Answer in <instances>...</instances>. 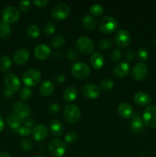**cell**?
I'll return each mask as SVG.
<instances>
[{"mask_svg":"<svg viewBox=\"0 0 156 157\" xmlns=\"http://www.w3.org/2000/svg\"><path fill=\"white\" fill-rule=\"evenodd\" d=\"M134 101L137 104L141 106H146L150 104L151 99L148 94L144 92H138L135 94Z\"/></svg>","mask_w":156,"mask_h":157,"instance_id":"cell-24","label":"cell"},{"mask_svg":"<svg viewBox=\"0 0 156 157\" xmlns=\"http://www.w3.org/2000/svg\"><path fill=\"white\" fill-rule=\"evenodd\" d=\"M65 140L67 143H74L78 139V134L74 131H70L65 136Z\"/></svg>","mask_w":156,"mask_h":157,"instance_id":"cell-38","label":"cell"},{"mask_svg":"<svg viewBox=\"0 0 156 157\" xmlns=\"http://www.w3.org/2000/svg\"><path fill=\"white\" fill-rule=\"evenodd\" d=\"M6 123L9 125V127H11L12 130H18L21 127V119L18 115L15 114V113H12V114H9L7 116Z\"/></svg>","mask_w":156,"mask_h":157,"instance_id":"cell-21","label":"cell"},{"mask_svg":"<svg viewBox=\"0 0 156 157\" xmlns=\"http://www.w3.org/2000/svg\"><path fill=\"white\" fill-rule=\"evenodd\" d=\"M118 27V22L113 16H104L99 22V30L103 33H112Z\"/></svg>","mask_w":156,"mask_h":157,"instance_id":"cell-4","label":"cell"},{"mask_svg":"<svg viewBox=\"0 0 156 157\" xmlns=\"http://www.w3.org/2000/svg\"><path fill=\"white\" fill-rule=\"evenodd\" d=\"M82 92L88 99H96L100 94V89L94 84H87L83 87Z\"/></svg>","mask_w":156,"mask_h":157,"instance_id":"cell-13","label":"cell"},{"mask_svg":"<svg viewBox=\"0 0 156 157\" xmlns=\"http://www.w3.org/2000/svg\"><path fill=\"white\" fill-rule=\"evenodd\" d=\"M138 58L142 61H145L148 58V53L146 49L139 48L137 52Z\"/></svg>","mask_w":156,"mask_h":157,"instance_id":"cell-39","label":"cell"},{"mask_svg":"<svg viewBox=\"0 0 156 157\" xmlns=\"http://www.w3.org/2000/svg\"><path fill=\"white\" fill-rule=\"evenodd\" d=\"M144 124L148 127H156V107L149 106L146 107L143 113Z\"/></svg>","mask_w":156,"mask_h":157,"instance_id":"cell-8","label":"cell"},{"mask_svg":"<svg viewBox=\"0 0 156 157\" xmlns=\"http://www.w3.org/2000/svg\"><path fill=\"white\" fill-rule=\"evenodd\" d=\"M4 83L6 88L12 92L17 91L21 86L19 78L13 73H9L5 76Z\"/></svg>","mask_w":156,"mask_h":157,"instance_id":"cell-10","label":"cell"},{"mask_svg":"<svg viewBox=\"0 0 156 157\" xmlns=\"http://www.w3.org/2000/svg\"><path fill=\"white\" fill-rule=\"evenodd\" d=\"M27 34L32 38H36L40 35V29L36 25H31L27 29Z\"/></svg>","mask_w":156,"mask_h":157,"instance_id":"cell-31","label":"cell"},{"mask_svg":"<svg viewBox=\"0 0 156 157\" xmlns=\"http://www.w3.org/2000/svg\"><path fill=\"white\" fill-rule=\"evenodd\" d=\"M19 95L21 99L26 101V100L29 99L32 95V90L29 87H24L21 90Z\"/></svg>","mask_w":156,"mask_h":157,"instance_id":"cell-35","label":"cell"},{"mask_svg":"<svg viewBox=\"0 0 156 157\" xmlns=\"http://www.w3.org/2000/svg\"><path fill=\"white\" fill-rule=\"evenodd\" d=\"M71 73L76 78L84 79L90 75V68L85 63L76 62L72 65Z\"/></svg>","mask_w":156,"mask_h":157,"instance_id":"cell-6","label":"cell"},{"mask_svg":"<svg viewBox=\"0 0 156 157\" xmlns=\"http://www.w3.org/2000/svg\"><path fill=\"white\" fill-rule=\"evenodd\" d=\"M64 120L69 124H74L80 117L81 112L79 107L73 104H69L64 109Z\"/></svg>","mask_w":156,"mask_h":157,"instance_id":"cell-2","label":"cell"},{"mask_svg":"<svg viewBox=\"0 0 156 157\" xmlns=\"http://www.w3.org/2000/svg\"><path fill=\"white\" fill-rule=\"evenodd\" d=\"M154 43L156 44V36H155V38H154Z\"/></svg>","mask_w":156,"mask_h":157,"instance_id":"cell-53","label":"cell"},{"mask_svg":"<svg viewBox=\"0 0 156 157\" xmlns=\"http://www.w3.org/2000/svg\"><path fill=\"white\" fill-rule=\"evenodd\" d=\"M119 115L123 118H130L133 114V108L128 103H122L118 107Z\"/></svg>","mask_w":156,"mask_h":157,"instance_id":"cell-23","label":"cell"},{"mask_svg":"<svg viewBox=\"0 0 156 157\" xmlns=\"http://www.w3.org/2000/svg\"><path fill=\"white\" fill-rule=\"evenodd\" d=\"M21 147L24 150L28 151V150H31L32 149L33 144H32V142L30 140H24L21 143Z\"/></svg>","mask_w":156,"mask_h":157,"instance_id":"cell-42","label":"cell"},{"mask_svg":"<svg viewBox=\"0 0 156 157\" xmlns=\"http://www.w3.org/2000/svg\"><path fill=\"white\" fill-rule=\"evenodd\" d=\"M112 45V42L110 40L104 38V39L100 40L98 43V47L101 49V50H106V49L110 48Z\"/></svg>","mask_w":156,"mask_h":157,"instance_id":"cell-37","label":"cell"},{"mask_svg":"<svg viewBox=\"0 0 156 157\" xmlns=\"http://www.w3.org/2000/svg\"><path fill=\"white\" fill-rule=\"evenodd\" d=\"M48 0H34L33 3L38 7H44L46 5L48 4Z\"/></svg>","mask_w":156,"mask_h":157,"instance_id":"cell-45","label":"cell"},{"mask_svg":"<svg viewBox=\"0 0 156 157\" xmlns=\"http://www.w3.org/2000/svg\"><path fill=\"white\" fill-rule=\"evenodd\" d=\"M12 110H13L14 113L18 115L21 120L27 118L30 114V107L24 102L18 101L15 103L12 106Z\"/></svg>","mask_w":156,"mask_h":157,"instance_id":"cell-12","label":"cell"},{"mask_svg":"<svg viewBox=\"0 0 156 157\" xmlns=\"http://www.w3.org/2000/svg\"><path fill=\"white\" fill-rule=\"evenodd\" d=\"M132 74V77L135 80L142 81L144 78H145V77L147 76V74H148L147 65L144 63H137L133 67Z\"/></svg>","mask_w":156,"mask_h":157,"instance_id":"cell-14","label":"cell"},{"mask_svg":"<svg viewBox=\"0 0 156 157\" xmlns=\"http://www.w3.org/2000/svg\"><path fill=\"white\" fill-rule=\"evenodd\" d=\"M17 132H18V133H19L21 136H28V135L31 133V128H29V127L24 126V127H20V128L18 129V130H17Z\"/></svg>","mask_w":156,"mask_h":157,"instance_id":"cell-43","label":"cell"},{"mask_svg":"<svg viewBox=\"0 0 156 157\" xmlns=\"http://www.w3.org/2000/svg\"><path fill=\"white\" fill-rule=\"evenodd\" d=\"M12 35V30L9 24L5 21L0 22V37L2 38H9Z\"/></svg>","mask_w":156,"mask_h":157,"instance_id":"cell-28","label":"cell"},{"mask_svg":"<svg viewBox=\"0 0 156 157\" xmlns=\"http://www.w3.org/2000/svg\"><path fill=\"white\" fill-rule=\"evenodd\" d=\"M115 42L119 47L125 48L131 42V35L125 29H120L115 35Z\"/></svg>","mask_w":156,"mask_h":157,"instance_id":"cell-11","label":"cell"},{"mask_svg":"<svg viewBox=\"0 0 156 157\" xmlns=\"http://www.w3.org/2000/svg\"><path fill=\"white\" fill-rule=\"evenodd\" d=\"M14 92L11 91V90H9V89H6V90H4V94L6 95V96H11V95L13 94Z\"/></svg>","mask_w":156,"mask_h":157,"instance_id":"cell-51","label":"cell"},{"mask_svg":"<svg viewBox=\"0 0 156 157\" xmlns=\"http://www.w3.org/2000/svg\"><path fill=\"white\" fill-rule=\"evenodd\" d=\"M65 44V38L61 35H58L52 39L51 44L55 48H62Z\"/></svg>","mask_w":156,"mask_h":157,"instance_id":"cell-30","label":"cell"},{"mask_svg":"<svg viewBox=\"0 0 156 157\" xmlns=\"http://www.w3.org/2000/svg\"><path fill=\"white\" fill-rule=\"evenodd\" d=\"M37 157H44V156H37Z\"/></svg>","mask_w":156,"mask_h":157,"instance_id":"cell-54","label":"cell"},{"mask_svg":"<svg viewBox=\"0 0 156 157\" xmlns=\"http://www.w3.org/2000/svg\"><path fill=\"white\" fill-rule=\"evenodd\" d=\"M82 24L84 29L87 31H93L96 26V21L94 17L87 15L83 18Z\"/></svg>","mask_w":156,"mask_h":157,"instance_id":"cell-26","label":"cell"},{"mask_svg":"<svg viewBox=\"0 0 156 157\" xmlns=\"http://www.w3.org/2000/svg\"><path fill=\"white\" fill-rule=\"evenodd\" d=\"M19 6L23 12H28L30 9L31 2L30 1H21L19 3Z\"/></svg>","mask_w":156,"mask_h":157,"instance_id":"cell-44","label":"cell"},{"mask_svg":"<svg viewBox=\"0 0 156 157\" xmlns=\"http://www.w3.org/2000/svg\"><path fill=\"white\" fill-rule=\"evenodd\" d=\"M62 58V54L61 52H55L53 53V58L56 60H60Z\"/></svg>","mask_w":156,"mask_h":157,"instance_id":"cell-47","label":"cell"},{"mask_svg":"<svg viewBox=\"0 0 156 157\" xmlns=\"http://www.w3.org/2000/svg\"><path fill=\"white\" fill-rule=\"evenodd\" d=\"M34 54L38 60L44 61L50 56V54H51V50L49 48V46L46 45V44H38V46L35 47Z\"/></svg>","mask_w":156,"mask_h":157,"instance_id":"cell-15","label":"cell"},{"mask_svg":"<svg viewBox=\"0 0 156 157\" xmlns=\"http://www.w3.org/2000/svg\"><path fill=\"white\" fill-rule=\"evenodd\" d=\"M54 90V85L53 82L49 80H44L41 82L39 87V91L43 96H49Z\"/></svg>","mask_w":156,"mask_h":157,"instance_id":"cell-20","label":"cell"},{"mask_svg":"<svg viewBox=\"0 0 156 157\" xmlns=\"http://www.w3.org/2000/svg\"><path fill=\"white\" fill-rule=\"evenodd\" d=\"M41 78V72L38 69L31 68L24 72L22 77V81L26 86L33 87L38 84Z\"/></svg>","mask_w":156,"mask_h":157,"instance_id":"cell-3","label":"cell"},{"mask_svg":"<svg viewBox=\"0 0 156 157\" xmlns=\"http://www.w3.org/2000/svg\"><path fill=\"white\" fill-rule=\"evenodd\" d=\"M66 55H67V58L71 60V61H75L77 58V53H76L74 49L71 48L67 49V52H66Z\"/></svg>","mask_w":156,"mask_h":157,"instance_id":"cell-41","label":"cell"},{"mask_svg":"<svg viewBox=\"0 0 156 157\" xmlns=\"http://www.w3.org/2000/svg\"><path fill=\"white\" fill-rule=\"evenodd\" d=\"M50 14L55 20H64L70 14V7L65 3H59L52 8Z\"/></svg>","mask_w":156,"mask_h":157,"instance_id":"cell-5","label":"cell"},{"mask_svg":"<svg viewBox=\"0 0 156 157\" xmlns=\"http://www.w3.org/2000/svg\"><path fill=\"white\" fill-rule=\"evenodd\" d=\"M49 129L52 134L55 136H61L64 133V126L61 121L53 120L49 124Z\"/></svg>","mask_w":156,"mask_h":157,"instance_id":"cell-19","label":"cell"},{"mask_svg":"<svg viewBox=\"0 0 156 157\" xmlns=\"http://www.w3.org/2000/svg\"><path fill=\"white\" fill-rule=\"evenodd\" d=\"M24 126H25V127H29V128H32V127L33 126V121L31 119H28L27 121H25Z\"/></svg>","mask_w":156,"mask_h":157,"instance_id":"cell-48","label":"cell"},{"mask_svg":"<svg viewBox=\"0 0 156 157\" xmlns=\"http://www.w3.org/2000/svg\"><path fill=\"white\" fill-rule=\"evenodd\" d=\"M55 30H56V27H55V25L54 24L52 21H47V22H46L45 24H44V33L47 34V35H52V34L54 33Z\"/></svg>","mask_w":156,"mask_h":157,"instance_id":"cell-34","label":"cell"},{"mask_svg":"<svg viewBox=\"0 0 156 157\" xmlns=\"http://www.w3.org/2000/svg\"><path fill=\"white\" fill-rule=\"evenodd\" d=\"M30 57V53L26 49H18L14 53L13 55V60L17 64H24L29 59Z\"/></svg>","mask_w":156,"mask_h":157,"instance_id":"cell-17","label":"cell"},{"mask_svg":"<svg viewBox=\"0 0 156 157\" xmlns=\"http://www.w3.org/2000/svg\"><path fill=\"white\" fill-rule=\"evenodd\" d=\"M130 125L131 128L134 131H139L142 129H143V123L140 117V115L138 113H133L130 117Z\"/></svg>","mask_w":156,"mask_h":157,"instance_id":"cell-25","label":"cell"},{"mask_svg":"<svg viewBox=\"0 0 156 157\" xmlns=\"http://www.w3.org/2000/svg\"><path fill=\"white\" fill-rule=\"evenodd\" d=\"M61 110V106L58 103H50L47 107V111L51 114H57Z\"/></svg>","mask_w":156,"mask_h":157,"instance_id":"cell-36","label":"cell"},{"mask_svg":"<svg viewBox=\"0 0 156 157\" xmlns=\"http://www.w3.org/2000/svg\"><path fill=\"white\" fill-rule=\"evenodd\" d=\"M11 66H12V61L9 56L2 55V57H0V71H7L9 70Z\"/></svg>","mask_w":156,"mask_h":157,"instance_id":"cell-29","label":"cell"},{"mask_svg":"<svg viewBox=\"0 0 156 157\" xmlns=\"http://www.w3.org/2000/svg\"><path fill=\"white\" fill-rule=\"evenodd\" d=\"M110 59L113 61H116L120 59L121 58V52L117 48H115L110 52Z\"/></svg>","mask_w":156,"mask_h":157,"instance_id":"cell-40","label":"cell"},{"mask_svg":"<svg viewBox=\"0 0 156 157\" xmlns=\"http://www.w3.org/2000/svg\"><path fill=\"white\" fill-rule=\"evenodd\" d=\"M77 90L72 86L67 87L64 92V98L67 102H71V101H74L77 98Z\"/></svg>","mask_w":156,"mask_h":157,"instance_id":"cell-27","label":"cell"},{"mask_svg":"<svg viewBox=\"0 0 156 157\" xmlns=\"http://www.w3.org/2000/svg\"><path fill=\"white\" fill-rule=\"evenodd\" d=\"M103 10L102 6L99 3H95V4L92 5L91 7L90 8V12L95 16H99V15H102Z\"/></svg>","mask_w":156,"mask_h":157,"instance_id":"cell-32","label":"cell"},{"mask_svg":"<svg viewBox=\"0 0 156 157\" xmlns=\"http://www.w3.org/2000/svg\"><path fill=\"white\" fill-rule=\"evenodd\" d=\"M66 150L67 145L61 140L53 139L48 144L49 153L54 157H61L64 156Z\"/></svg>","mask_w":156,"mask_h":157,"instance_id":"cell-1","label":"cell"},{"mask_svg":"<svg viewBox=\"0 0 156 157\" xmlns=\"http://www.w3.org/2000/svg\"><path fill=\"white\" fill-rule=\"evenodd\" d=\"M104 57L99 52H95L90 56V61L91 65L96 69H100L104 64Z\"/></svg>","mask_w":156,"mask_h":157,"instance_id":"cell-22","label":"cell"},{"mask_svg":"<svg viewBox=\"0 0 156 157\" xmlns=\"http://www.w3.org/2000/svg\"><path fill=\"white\" fill-rule=\"evenodd\" d=\"M56 81H58V82H63V81H64V76L63 75H58V76L56 77Z\"/></svg>","mask_w":156,"mask_h":157,"instance_id":"cell-49","label":"cell"},{"mask_svg":"<svg viewBox=\"0 0 156 157\" xmlns=\"http://www.w3.org/2000/svg\"><path fill=\"white\" fill-rule=\"evenodd\" d=\"M114 85V82L111 78H105L100 83V87L105 90H110Z\"/></svg>","mask_w":156,"mask_h":157,"instance_id":"cell-33","label":"cell"},{"mask_svg":"<svg viewBox=\"0 0 156 157\" xmlns=\"http://www.w3.org/2000/svg\"><path fill=\"white\" fill-rule=\"evenodd\" d=\"M47 135V129L46 126L39 124L32 130V136L37 141L43 140Z\"/></svg>","mask_w":156,"mask_h":157,"instance_id":"cell-18","label":"cell"},{"mask_svg":"<svg viewBox=\"0 0 156 157\" xmlns=\"http://www.w3.org/2000/svg\"><path fill=\"white\" fill-rule=\"evenodd\" d=\"M76 48L80 52L84 55H90L94 48V44L90 38L82 36L76 41Z\"/></svg>","mask_w":156,"mask_h":157,"instance_id":"cell-7","label":"cell"},{"mask_svg":"<svg viewBox=\"0 0 156 157\" xmlns=\"http://www.w3.org/2000/svg\"><path fill=\"white\" fill-rule=\"evenodd\" d=\"M0 157H11V156L8 153H1Z\"/></svg>","mask_w":156,"mask_h":157,"instance_id":"cell-52","label":"cell"},{"mask_svg":"<svg viewBox=\"0 0 156 157\" xmlns=\"http://www.w3.org/2000/svg\"><path fill=\"white\" fill-rule=\"evenodd\" d=\"M4 127H5L4 121H3L2 118L0 117V133H1V132L3 130V129H4Z\"/></svg>","mask_w":156,"mask_h":157,"instance_id":"cell-50","label":"cell"},{"mask_svg":"<svg viewBox=\"0 0 156 157\" xmlns=\"http://www.w3.org/2000/svg\"><path fill=\"white\" fill-rule=\"evenodd\" d=\"M20 18V13L18 9L14 6H8L4 9L2 12L3 21L6 23H13L18 21Z\"/></svg>","mask_w":156,"mask_h":157,"instance_id":"cell-9","label":"cell"},{"mask_svg":"<svg viewBox=\"0 0 156 157\" xmlns=\"http://www.w3.org/2000/svg\"><path fill=\"white\" fill-rule=\"evenodd\" d=\"M134 57H135V52L133 49H129L128 51H127L125 56V58L127 60V61H132V60L134 58Z\"/></svg>","mask_w":156,"mask_h":157,"instance_id":"cell-46","label":"cell"},{"mask_svg":"<svg viewBox=\"0 0 156 157\" xmlns=\"http://www.w3.org/2000/svg\"><path fill=\"white\" fill-rule=\"evenodd\" d=\"M113 71L114 75L118 78H124L129 73L130 66L125 61H120L116 64Z\"/></svg>","mask_w":156,"mask_h":157,"instance_id":"cell-16","label":"cell"}]
</instances>
